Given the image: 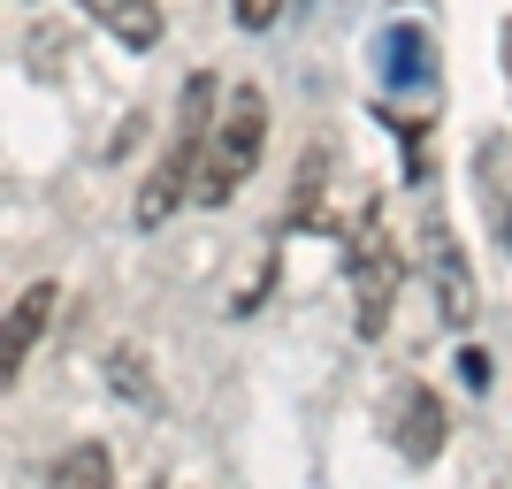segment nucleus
<instances>
[{
	"instance_id": "4",
	"label": "nucleus",
	"mask_w": 512,
	"mask_h": 489,
	"mask_svg": "<svg viewBox=\"0 0 512 489\" xmlns=\"http://www.w3.org/2000/svg\"><path fill=\"white\" fill-rule=\"evenodd\" d=\"M375 69H383L390 92H428L436 85V39L421 23H383L375 31Z\"/></svg>"
},
{
	"instance_id": "10",
	"label": "nucleus",
	"mask_w": 512,
	"mask_h": 489,
	"mask_svg": "<svg viewBox=\"0 0 512 489\" xmlns=\"http://www.w3.org/2000/svg\"><path fill=\"white\" fill-rule=\"evenodd\" d=\"M107 474H115V459H107V444H69L62 459H54V467H46V482H107Z\"/></svg>"
},
{
	"instance_id": "3",
	"label": "nucleus",
	"mask_w": 512,
	"mask_h": 489,
	"mask_svg": "<svg viewBox=\"0 0 512 489\" xmlns=\"http://www.w3.org/2000/svg\"><path fill=\"white\" fill-rule=\"evenodd\" d=\"M344 268H352V321L360 337H383L390 329V298H398V237L383 230V199H367L352 237H344Z\"/></svg>"
},
{
	"instance_id": "8",
	"label": "nucleus",
	"mask_w": 512,
	"mask_h": 489,
	"mask_svg": "<svg viewBox=\"0 0 512 489\" xmlns=\"http://www.w3.org/2000/svg\"><path fill=\"white\" fill-rule=\"evenodd\" d=\"M77 8H92V23H107L130 54L161 46V0H77Z\"/></svg>"
},
{
	"instance_id": "7",
	"label": "nucleus",
	"mask_w": 512,
	"mask_h": 489,
	"mask_svg": "<svg viewBox=\"0 0 512 489\" xmlns=\"http://www.w3.org/2000/svg\"><path fill=\"white\" fill-rule=\"evenodd\" d=\"M428 276H436V306H444L451 329H467L474 321V276L467 260H459V245H451L444 222H428Z\"/></svg>"
},
{
	"instance_id": "2",
	"label": "nucleus",
	"mask_w": 512,
	"mask_h": 489,
	"mask_svg": "<svg viewBox=\"0 0 512 489\" xmlns=\"http://www.w3.org/2000/svg\"><path fill=\"white\" fill-rule=\"evenodd\" d=\"M260 146H268V100H260V85H237L207 130V153H199V184H192L199 207H230L245 192V176L260 169Z\"/></svg>"
},
{
	"instance_id": "1",
	"label": "nucleus",
	"mask_w": 512,
	"mask_h": 489,
	"mask_svg": "<svg viewBox=\"0 0 512 489\" xmlns=\"http://www.w3.org/2000/svg\"><path fill=\"white\" fill-rule=\"evenodd\" d=\"M207 123H214V77L199 69L192 85H184V100H176V138H169V153L153 161V176L138 184V199H130V222H138V230H161V222L192 199L199 153H207Z\"/></svg>"
},
{
	"instance_id": "9",
	"label": "nucleus",
	"mask_w": 512,
	"mask_h": 489,
	"mask_svg": "<svg viewBox=\"0 0 512 489\" xmlns=\"http://www.w3.org/2000/svg\"><path fill=\"white\" fill-rule=\"evenodd\" d=\"M107 390H115L123 405H138V413H161V383L146 375V352H130V344L107 352Z\"/></svg>"
},
{
	"instance_id": "11",
	"label": "nucleus",
	"mask_w": 512,
	"mask_h": 489,
	"mask_svg": "<svg viewBox=\"0 0 512 489\" xmlns=\"http://www.w3.org/2000/svg\"><path fill=\"white\" fill-rule=\"evenodd\" d=\"M276 8H283V0H230V16L245 23V31H268V23H276Z\"/></svg>"
},
{
	"instance_id": "6",
	"label": "nucleus",
	"mask_w": 512,
	"mask_h": 489,
	"mask_svg": "<svg viewBox=\"0 0 512 489\" xmlns=\"http://www.w3.org/2000/svg\"><path fill=\"white\" fill-rule=\"evenodd\" d=\"M54 283H31V291L16 298V306H8V314H0V390L16 383L23 375V360H31V352H39V337H46V321H54Z\"/></svg>"
},
{
	"instance_id": "5",
	"label": "nucleus",
	"mask_w": 512,
	"mask_h": 489,
	"mask_svg": "<svg viewBox=\"0 0 512 489\" xmlns=\"http://www.w3.org/2000/svg\"><path fill=\"white\" fill-rule=\"evenodd\" d=\"M398 459L406 467H428L436 451H444V436H451V413H444V398L428 383H398Z\"/></svg>"
}]
</instances>
